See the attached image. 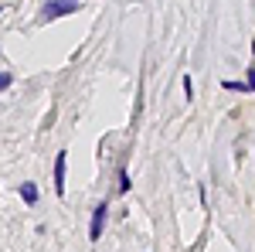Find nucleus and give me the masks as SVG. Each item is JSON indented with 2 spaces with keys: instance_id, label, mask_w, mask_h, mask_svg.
Instances as JSON below:
<instances>
[{
  "instance_id": "nucleus-1",
  "label": "nucleus",
  "mask_w": 255,
  "mask_h": 252,
  "mask_svg": "<svg viewBox=\"0 0 255 252\" xmlns=\"http://www.w3.org/2000/svg\"><path fill=\"white\" fill-rule=\"evenodd\" d=\"M79 7H82V0H48L44 10H41V17H44V20H58V17L75 14Z\"/></svg>"
},
{
  "instance_id": "nucleus-2",
  "label": "nucleus",
  "mask_w": 255,
  "mask_h": 252,
  "mask_svg": "<svg viewBox=\"0 0 255 252\" xmlns=\"http://www.w3.org/2000/svg\"><path fill=\"white\" fill-rule=\"evenodd\" d=\"M106 218H109V208H106V201H102V205H96V212H92V222H89V239H92V242H99V239H102Z\"/></svg>"
},
{
  "instance_id": "nucleus-3",
  "label": "nucleus",
  "mask_w": 255,
  "mask_h": 252,
  "mask_svg": "<svg viewBox=\"0 0 255 252\" xmlns=\"http://www.w3.org/2000/svg\"><path fill=\"white\" fill-rule=\"evenodd\" d=\"M65 164H68V154L58 150L55 154V194L58 198H65Z\"/></svg>"
},
{
  "instance_id": "nucleus-4",
  "label": "nucleus",
  "mask_w": 255,
  "mask_h": 252,
  "mask_svg": "<svg viewBox=\"0 0 255 252\" xmlns=\"http://www.w3.org/2000/svg\"><path fill=\"white\" fill-rule=\"evenodd\" d=\"M20 198H24V205H38V184L34 181H24L20 184Z\"/></svg>"
},
{
  "instance_id": "nucleus-5",
  "label": "nucleus",
  "mask_w": 255,
  "mask_h": 252,
  "mask_svg": "<svg viewBox=\"0 0 255 252\" xmlns=\"http://www.w3.org/2000/svg\"><path fill=\"white\" fill-rule=\"evenodd\" d=\"M221 85L232 92H252V82H221Z\"/></svg>"
},
{
  "instance_id": "nucleus-6",
  "label": "nucleus",
  "mask_w": 255,
  "mask_h": 252,
  "mask_svg": "<svg viewBox=\"0 0 255 252\" xmlns=\"http://www.w3.org/2000/svg\"><path fill=\"white\" fill-rule=\"evenodd\" d=\"M10 82H14L10 72H0V92H7V89H10Z\"/></svg>"
},
{
  "instance_id": "nucleus-7",
  "label": "nucleus",
  "mask_w": 255,
  "mask_h": 252,
  "mask_svg": "<svg viewBox=\"0 0 255 252\" xmlns=\"http://www.w3.org/2000/svg\"><path fill=\"white\" fill-rule=\"evenodd\" d=\"M119 191H123V194L129 191V174H119Z\"/></svg>"
},
{
  "instance_id": "nucleus-8",
  "label": "nucleus",
  "mask_w": 255,
  "mask_h": 252,
  "mask_svg": "<svg viewBox=\"0 0 255 252\" xmlns=\"http://www.w3.org/2000/svg\"><path fill=\"white\" fill-rule=\"evenodd\" d=\"M184 96L194 99V85H191V78H184Z\"/></svg>"
}]
</instances>
